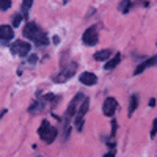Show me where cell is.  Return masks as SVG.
<instances>
[{"instance_id": "1", "label": "cell", "mask_w": 157, "mask_h": 157, "mask_svg": "<svg viewBox=\"0 0 157 157\" xmlns=\"http://www.w3.org/2000/svg\"><path fill=\"white\" fill-rule=\"evenodd\" d=\"M38 135L44 140V143L50 145V143H54V140L57 138V129L54 126H50L47 120H44L41 123V127L38 129Z\"/></svg>"}, {"instance_id": "2", "label": "cell", "mask_w": 157, "mask_h": 157, "mask_svg": "<svg viewBox=\"0 0 157 157\" xmlns=\"http://www.w3.org/2000/svg\"><path fill=\"white\" fill-rule=\"evenodd\" d=\"M88 107H90V99L85 98L83 102L80 104V107H78L77 113H75V121H74L75 130H78V132H82V129H83V124H85V115H86V112H88Z\"/></svg>"}, {"instance_id": "3", "label": "cell", "mask_w": 157, "mask_h": 157, "mask_svg": "<svg viewBox=\"0 0 157 157\" xmlns=\"http://www.w3.org/2000/svg\"><path fill=\"white\" fill-rule=\"evenodd\" d=\"M75 71H77V63L75 61H71L69 64H66V68H64L57 77H54V82L63 83V82L69 80V78H72L75 75Z\"/></svg>"}, {"instance_id": "4", "label": "cell", "mask_w": 157, "mask_h": 157, "mask_svg": "<svg viewBox=\"0 0 157 157\" xmlns=\"http://www.w3.org/2000/svg\"><path fill=\"white\" fill-rule=\"evenodd\" d=\"M32 50V46L27 43V41H22V39H17L16 43L11 44V52L13 55H19V57H25L29 55Z\"/></svg>"}, {"instance_id": "5", "label": "cell", "mask_w": 157, "mask_h": 157, "mask_svg": "<svg viewBox=\"0 0 157 157\" xmlns=\"http://www.w3.org/2000/svg\"><path fill=\"white\" fill-rule=\"evenodd\" d=\"M83 99H85V96H83L82 93H78V94H75V96L72 98L69 107H68V110H66V126H68V121L77 113V110H78V107H80V104L83 102Z\"/></svg>"}, {"instance_id": "6", "label": "cell", "mask_w": 157, "mask_h": 157, "mask_svg": "<svg viewBox=\"0 0 157 157\" xmlns=\"http://www.w3.org/2000/svg\"><path fill=\"white\" fill-rule=\"evenodd\" d=\"M82 41L86 46H96L99 41V36H98V27L96 25H91L90 29L85 30V33L82 35Z\"/></svg>"}, {"instance_id": "7", "label": "cell", "mask_w": 157, "mask_h": 157, "mask_svg": "<svg viewBox=\"0 0 157 157\" xmlns=\"http://www.w3.org/2000/svg\"><path fill=\"white\" fill-rule=\"evenodd\" d=\"M116 109H118V102H116V99H115V98H107L105 101H104V105H102V113L105 115V116L112 118V116L115 115Z\"/></svg>"}, {"instance_id": "8", "label": "cell", "mask_w": 157, "mask_h": 157, "mask_svg": "<svg viewBox=\"0 0 157 157\" xmlns=\"http://www.w3.org/2000/svg\"><path fill=\"white\" fill-rule=\"evenodd\" d=\"M14 38V32H13L11 25H0V43H10Z\"/></svg>"}, {"instance_id": "9", "label": "cell", "mask_w": 157, "mask_h": 157, "mask_svg": "<svg viewBox=\"0 0 157 157\" xmlns=\"http://www.w3.org/2000/svg\"><path fill=\"white\" fill-rule=\"evenodd\" d=\"M39 32H41V30H39V27L35 22H27V24H25V27H24V30H22V35L25 38H29V39H35Z\"/></svg>"}, {"instance_id": "10", "label": "cell", "mask_w": 157, "mask_h": 157, "mask_svg": "<svg viewBox=\"0 0 157 157\" xmlns=\"http://www.w3.org/2000/svg\"><path fill=\"white\" fill-rule=\"evenodd\" d=\"M78 80H80L83 85L91 86V85H96L98 83V77L93 72H82L80 75H78Z\"/></svg>"}, {"instance_id": "11", "label": "cell", "mask_w": 157, "mask_h": 157, "mask_svg": "<svg viewBox=\"0 0 157 157\" xmlns=\"http://www.w3.org/2000/svg\"><path fill=\"white\" fill-rule=\"evenodd\" d=\"M155 64H157V55H155V57H152V58H148L146 61H143V63H140L138 66L135 68L134 74H135V75H138V74H141L145 69H148V68H151V66H155Z\"/></svg>"}, {"instance_id": "12", "label": "cell", "mask_w": 157, "mask_h": 157, "mask_svg": "<svg viewBox=\"0 0 157 157\" xmlns=\"http://www.w3.org/2000/svg\"><path fill=\"white\" fill-rule=\"evenodd\" d=\"M35 41V44L38 46V47H41V46H47L49 44V36L44 33V32H39L38 35H36V38L33 39Z\"/></svg>"}, {"instance_id": "13", "label": "cell", "mask_w": 157, "mask_h": 157, "mask_svg": "<svg viewBox=\"0 0 157 157\" xmlns=\"http://www.w3.org/2000/svg\"><path fill=\"white\" fill-rule=\"evenodd\" d=\"M138 107V96L137 94H132L129 99V107H127V115L132 116V113L135 112V109Z\"/></svg>"}, {"instance_id": "14", "label": "cell", "mask_w": 157, "mask_h": 157, "mask_svg": "<svg viewBox=\"0 0 157 157\" xmlns=\"http://www.w3.org/2000/svg\"><path fill=\"white\" fill-rule=\"evenodd\" d=\"M110 55H112V50H110V49H104V50L96 52V54H94V60H98V61H105V60L110 58Z\"/></svg>"}, {"instance_id": "15", "label": "cell", "mask_w": 157, "mask_h": 157, "mask_svg": "<svg viewBox=\"0 0 157 157\" xmlns=\"http://www.w3.org/2000/svg\"><path fill=\"white\" fill-rule=\"evenodd\" d=\"M120 61H121V55L120 54H116L107 64H105V66H104V68H105L107 71H110V69H113V68H116L118 66V64H120Z\"/></svg>"}, {"instance_id": "16", "label": "cell", "mask_w": 157, "mask_h": 157, "mask_svg": "<svg viewBox=\"0 0 157 157\" xmlns=\"http://www.w3.org/2000/svg\"><path fill=\"white\" fill-rule=\"evenodd\" d=\"M32 5H33V2H32V0H25V2L22 3V6H21V14L24 16V17H27V13H29V10L32 8Z\"/></svg>"}, {"instance_id": "17", "label": "cell", "mask_w": 157, "mask_h": 157, "mask_svg": "<svg viewBox=\"0 0 157 157\" xmlns=\"http://www.w3.org/2000/svg\"><path fill=\"white\" fill-rule=\"evenodd\" d=\"M130 6H132V3H130L129 0H126V2H121L118 8H120V11H121V13H129Z\"/></svg>"}, {"instance_id": "18", "label": "cell", "mask_w": 157, "mask_h": 157, "mask_svg": "<svg viewBox=\"0 0 157 157\" xmlns=\"http://www.w3.org/2000/svg\"><path fill=\"white\" fill-rule=\"evenodd\" d=\"M10 6H11V2H10V0H0V10H2V11L8 10Z\"/></svg>"}, {"instance_id": "19", "label": "cell", "mask_w": 157, "mask_h": 157, "mask_svg": "<svg viewBox=\"0 0 157 157\" xmlns=\"http://www.w3.org/2000/svg\"><path fill=\"white\" fill-rule=\"evenodd\" d=\"M22 14H16V16H13V27H17V25L21 24V21H22Z\"/></svg>"}, {"instance_id": "20", "label": "cell", "mask_w": 157, "mask_h": 157, "mask_svg": "<svg viewBox=\"0 0 157 157\" xmlns=\"http://www.w3.org/2000/svg\"><path fill=\"white\" fill-rule=\"evenodd\" d=\"M116 129H118V123H116V120H112V134H110V137H112V138L115 137Z\"/></svg>"}, {"instance_id": "21", "label": "cell", "mask_w": 157, "mask_h": 157, "mask_svg": "<svg viewBox=\"0 0 157 157\" xmlns=\"http://www.w3.org/2000/svg\"><path fill=\"white\" fill-rule=\"evenodd\" d=\"M157 134V118L152 121V129H151V137L154 138V135Z\"/></svg>"}, {"instance_id": "22", "label": "cell", "mask_w": 157, "mask_h": 157, "mask_svg": "<svg viewBox=\"0 0 157 157\" xmlns=\"http://www.w3.org/2000/svg\"><path fill=\"white\" fill-rule=\"evenodd\" d=\"M104 157H115V151H110V152H107Z\"/></svg>"}, {"instance_id": "23", "label": "cell", "mask_w": 157, "mask_h": 157, "mask_svg": "<svg viewBox=\"0 0 157 157\" xmlns=\"http://www.w3.org/2000/svg\"><path fill=\"white\" fill-rule=\"evenodd\" d=\"M149 105H151V107L155 105V99H149Z\"/></svg>"}]
</instances>
